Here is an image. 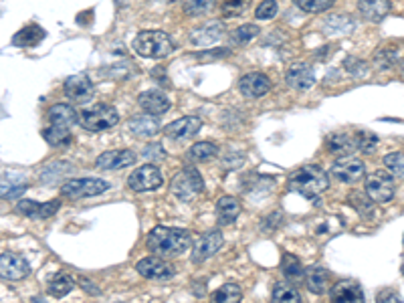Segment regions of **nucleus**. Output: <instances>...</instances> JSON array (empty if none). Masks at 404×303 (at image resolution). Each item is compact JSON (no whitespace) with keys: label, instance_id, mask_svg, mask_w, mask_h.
Masks as SVG:
<instances>
[{"label":"nucleus","instance_id":"obj_1","mask_svg":"<svg viewBox=\"0 0 404 303\" xmlns=\"http://www.w3.org/2000/svg\"><path fill=\"white\" fill-rule=\"evenodd\" d=\"M146 245L154 255L170 259V257H178L191 249L192 235L188 231L176 229V227H156L150 231Z\"/></svg>","mask_w":404,"mask_h":303},{"label":"nucleus","instance_id":"obj_2","mask_svg":"<svg viewBox=\"0 0 404 303\" xmlns=\"http://www.w3.org/2000/svg\"><path fill=\"white\" fill-rule=\"evenodd\" d=\"M287 184L291 193H298L305 198H316L321 193H325V188L330 186V178L319 166L307 164V166L298 168L296 172H291Z\"/></svg>","mask_w":404,"mask_h":303},{"label":"nucleus","instance_id":"obj_3","mask_svg":"<svg viewBox=\"0 0 404 303\" xmlns=\"http://www.w3.org/2000/svg\"><path fill=\"white\" fill-rule=\"evenodd\" d=\"M131 47L144 59H164L174 51V41L164 31H142L134 39Z\"/></svg>","mask_w":404,"mask_h":303},{"label":"nucleus","instance_id":"obj_4","mask_svg":"<svg viewBox=\"0 0 404 303\" xmlns=\"http://www.w3.org/2000/svg\"><path fill=\"white\" fill-rule=\"evenodd\" d=\"M170 190L178 200L192 202L196 196L204 190V180H202V176H200V172L196 168L186 166V168H182L180 172L172 178Z\"/></svg>","mask_w":404,"mask_h":303},{"label":"nucleus","instance_id":"obj_5","mask_svg":"<svg viewBox=\"0 0 404 303\" xmlns=\"http://www.w3.org/2000/svg\"><path fill=\"white\" fill-rule=\"evenodd\" d=\"M81 126L89 131H104L113 128L120 122V113L118 109L106 106V104H97L93 108H86L81 111Z\"/></svg>","mask_w":404,"mask_h":303},{"label":"nucleus","instance_id":"obj_6","mask_svg":"<svg viewBox=\"0 0 404 303\" xmlns=\"http://www.w3.org/2000/svg\"><path fill=\"white\" fill-rule=\"evenodd\" d=\"M107 190H109V182L102 178H73V180H67L61 186V195L65 198H73V200L104 195Z\"/></svg>","mask_w":404,"mask_h":303},{"label":"nucleus","instance_id":"obj_7","mask_svg":"<svg viewBox=\"0 0 404 303\" xmlns=\"http://www.w3.org/2000/svg\"><path fill=\"white\" fill-rule=\"evenodd\" d=\"M366 196L372 202H390L394 198V178L392 174L384 172V170H376L366 176Z\"/></svg>","mask_w":404,"mask_h":303},{"label":"nucleus","instance_id":"obj_8","mask_svg":"<svg viewBox=\"0 0 404 303\" xmlns=\"http://www.w3.org/2000/svg\"><path fill=\"white\" fill-rule=\"evenodd\" d=\"M162 180H164L162 172L154 164H144L136 172L129 174L128 184L136 193H150V190H158L162 186Z\"/></svg>","mask_w":404,"mask_h":303},{"label":"nucleus","instance_id":"obj_9","mask_svg":"<svg viewBox=\"0 0 404 303\" xmlns=\"http://www.w3.org/2000/svg\"><path fill=\"white\" fill-rule=\"evenodd\" d=\"M366 172V166H364V160L356 158V156H340L334 164H332V174L334 178H338L340 182L346 184H354L364 178Z\"/></svg>","mask_w":404,"mask_h":303},{"label":"nucleus","instance_id":"obj_10","mask_svg":"<svg viewBox=\"0 0 404 303\" xmlns=\"http://www.w3.org/2000/svg\"><path fill=\"white\" fill-rule=\"evenodd\" d=\"M138 273L146 279H154V281H168L174 277L176 269L172 267L170 263H166L164 257H146V259L138 261L136 265Z\"/></svg>","mask_w":404,"mask_h":303},{"label":"nucleus","instance_id":"obj_11","mask_svg":"<svg viewBox=\"0 0 404 303\" xmlns=\"http://www.w3.org/2000/svg\"><path fill=\"white\" fill-rule=\"evenodd\" d=\"M31 273V267L22 255L17 253H2L0 255V275L4 281H21Z\"/></svg>","mask_w":404,"mask_h":303},{"label":"nucleus","instance_id":"obj_12","mask_svg":"<svg viewBox=\"0 0 404 303\" xmlns=\"http://www.w3.org/2000/svg\"><path fill=\"white\" fill-rule=\"evenodd\" d=\"M63 91L67 99H71L73 104H86L93 97V81L86 73H77L65 81Z\"/></svg>","mask_w":404,"mask_h":303},{"label":"nucleus","instance_id":"obj_13","mask_svg":"<svg viewBox=\"0 0 404 303\" xmlns=\"http://www.w3.org/2000/svg\"><path fill=\"white\" fill-rule=\"evenodd\" d=\"M223 245H225V238H223V233H220V231H211V233H207L204 237L194 245L192 261H194V263H204L207 259L214 257V255L220 251Z\"/></svg>","mask_w":404,"mask_h":303},{"label":"nucleus","instance_id":"obj_14","mask_svg":"<svg viewBox=\"0 0 404 303\" xmlns=\"http://www.w3.org/2000/svg\"><path fill=\"white\" fill-rule=\"evenodd\" d=\"M239 89L245 97L257 99V97H263L271 91V81L265 73H247L241 77Z\"/></svg>","mask_w":404,"mask_h":303},{"label":"nucleus","instance_id":"obj_15","mask_svg":"<svg viewBox=\"0 0 404 303\" xmlns=\"http://www.w3.org/2000/svg\"><path fill=\"white\" fill-rule=\"evenodd\" d=\"M136 164V154L131 150H109L104 152L97 160L95 166L102 170H122Z\"/></svg>","mask_w":404,"mask_h":303},{"label":"nucleus","instance_id":"obj_16","mask_svg":"<svg viewBox=\"0 0 404 303\" xmlns=\"http://www.w3.org/2000/svg\"><path fill=\"white\" fill-rule=\"evenodd\" d=\"M202 128V120L200 117H194V115H186V117H180L176 122H172L170 126L166 128V136L170 140L176 142H182V140H191L192 136H196Z\"/></svg>","mask_w":404,"mask_h":303},{"label":"nucleus","instance_id":"obj_17","mask_svg":"<svg viewBox=\"0 0 404 303\" xmlns=\"http://www.w3.org/2000/svg\"><path fill=\"white\" fill-rule=\"evenodd\" d=\"M59 208H61L59 200H51V202H45V204H39L35 200H19V204H17V211L24 217L33 218V220L51 218Z\"/></svg>","mask_w":404,"mask_h":303},{"label":"nucleus","instance_id":"obj_18","mask_svg":"<svg viewBox=\"0 0 404 303\" xmlns=\"http://www.w3.org/2000/svg\"><path fill=\"white\" fill-rule=\"evenodd\" d=\"M285 81H287V85L291 87V89H296V91H307L316 83V75H314V69L309 65L298 63V65H293L287 71Z\"/></svg>","mask_w":404,"mask_h":303},{"label":"nucleus","instance_id":"obj_19","mask_svg":"<svg viewBox=\"0 0 404 303\" xmlns=\"http://www.w3.org/2000/svg\"><path fill=\"white\" fill-rule=\"evenodd\" d=\"M138 104L140 108L144 109L146 113H152V115H162L170 109V99L158 91V89H152V91H144L140 97H138Z\"/></svg>","mask_w":404,"mask_h":303},{"label":"nucleus","instance_id":"obj_20","mask_svg":"<svg viewBox=\"0 0 404 303\" xmlns=\"http://www.w3.org/2000/svg\"><path fill=\"white\" fill-rule=\"evenodd\" d=\"M328 150L336 156H350L358 150L356 136H350L346 131H336L328 138Z\"/></svg>","mask_w":404,"mask_h":303},{"label":"nucleus","instance_id":"obj_21","mask_svg":"<svg viewBox=\"0 0 404 303\" xmlns=\"http://www.w3.org/2000/svg\"><path fill=\"white\" fill-rule=\"evenodd\" d=\"M47 117H49V122H51L53 126H61V128H69V130H71V128L77 124V120H79V115H77L75 108H71V106H67V104H55L53 108L49 109Z\"/></svg>","mask_w":404,"mask_h":303},{"label":"nucleus","instance_id":"obj_22","mask_svg":"<svg viewBox=\"0 0 404 303\" xmlns=\"http://www.w3.org/2000/svg\"><path fill=\"white\" fill-rule=\"evenodd\" d=\"M305 285L314 295H323L330 287V275L323 267L312 265L305 269Z\"/></svg>","mask_w":404,"mask_h":303},{"label":"nucleus","instance_id":"obj_23","mask_svg":"<svg viewBox=\"0 0 404 303\" xmlns=\"http://www.w3.org/2000/svg\"><path fill=\"white\" fill-rule=\"evenodd\" d=\"M360 15L370 22H380L390 13V0H358Z\"/></svg>","mask_w":404,"mask_h":303},{"label":"nucleus","instance_id":"obj_24","mask_svg":"<svg viewBox=\"0 0 404 303\" xmlns=\"http://www.w3.org/2000/svg\"><path fill=\"white\" fill-rule=\"evenodd\" d=\"M129 131L134 136H140V138H152L160 131V122L152 115V113H144V115H136L131 117L128 124Z\"/></svg>","mask_w":404,"mask_h":303},{"label":"nucleus","instance_id":"obj_25","mask_svg":"<svg viewBox=\"0 0 404 303\" xmlns=\"http://www.w3.org/2000/svg\"><path fill=\"white\" fill-rule=\"evenodd\" d=\"M332 300L338 303L364 302V291H362V287L358 285V283L340 281V283H336V285H334V289H332Z\"/></svg>","mask_w":404,"mask_h":303},{"label":"nucleus","instance_id":"obj_26","mask_svg":"<svg viewBox=\"0 0 404 303\" xmlns=\"http://www.w3.org/2000/svg\"><path fill=\"white\" fill-rule=\"evenodd\" d=\"M241 215V202L234 196H223L216 202V217L220 224H233Z\"/></svg>","mask_w":404,"mask_h":303},{"label":"nucleus","instance_id":"obj_27","mask_svg":"<svg viewBox=\"0 0 404 303\" xmlns=\"http://www.w3.org/2000/svg\"><path fill=\"white\" fill-rule=\"evenodd\" d=\"M43 28L39 24H26L24 28H21L15 37H13V43L17 47H37L45 39Z\"/></svg>","mask_w":404,"mask_h":303},{"label":"nucleus","instance_id":"obj_28","mask_svg":"<svg viewBox=\"0 0 404 303\" xmlns=\"http://www.w3.org/2000/svg\"><path fill=\"white\" fill-rule=\"evenodd\" d=\"M73 287H75L73 275H69V273H63V271H61V273H57V275L51 277V281L47 285V291H49L51 297L61 300V297H65L67 293L73 291Z\"/></svg>","mask_w":404,"mask_h":303},{"label":"nucleus","instance_id":"obj_29","mask_svg":"<svg viewBox=\"0 0 404 303\" xmlns=\"http://www.w3.org/2000/svg\"><path fill=\"white\" fill-rule=\"evenodd\" d=\"M223 37V24L220 22H209L200 28H196L191 35V41L194 44H213Z\"/></svg>","mask_w":404,"mask_h":303},{"label":"nucleus","instance_id":"obj_30","mask_svg":"<svg viewBox=\"0 0 404 303\" xmlns=\"http://www.w3.org/2000/svg\"><path fill=\"white\" fill-rule=\"evenodd\" d=\"M281 273L289 279V281H301L305 277V269L301 265V261L291 255V253H285L283 259H281Z\"/></svg>","mask_w":404,"mask_h":303},{"label":"nucleus","instance_id":"obj_31","mask_svg":"<svg viewBox=\"0 0 404 303\" xmlns=\"http://www.w3.org/2000/svg\"><path fill=\"white\" fill-rule=\"evenodd\" d=\"M396 59H398V47H382V49L374 51L372 65L378 71H386V69L396 65Z\"/></svg>","mask_w":404,"mask_h":303},{"label":"nucleus","instance_id":"obj_32","mask_svg":"<svg viewBox=\"0 0 404 303\" xmlns=\"http://www.w3.org/2000/svg\"><path fill=\"white\" fill-rule=\"evenodd\" d=\"M43 138L47 140V144L51 146H67L71 142V133L69 128H61V126H49L43 130Z\"/></svg>","mask_w":404,"mask_h":303},{"label":"nucleus","instance_id":"obj_33","mask_svg":"<svg viewBox=\"0 0 404 303\" xmlns=\"http://www.w3.org/2000/svg\"><path fill=\"white\" fill-rule=\"evenodd\" d=\"M271 297H273V302H289V303L301 302V293H299L291 283H277L275 287H273Z\"/></svg>","mask_w":404,"mask_h":303},{"label":"nucleus","instance_id":"obj_34","mask_svg":"<svg viewBox=\"0 0 404 303\" xmlns=\"http://www.w3.org/2000/svg\"><path fill=\"white\" fill-rule=\"evenodd\" d=\"M182 6L188 17H202V15L213 13L216 0H184Z\"/></svg>","mask_w":404,"mask_h":303},{"label":"nucleus","instance_id":"obj_35","mask_svg":"<svg viewBox=\"0 0 404 303\" xmlns=\"http://www.w3.org/2000/svg\"><path fill=\"white\" fill-rule=\"evenodd\" d=\"M218 154V148L211 144V142H198V144H194L191 150H188V158H191L192 162H207V160H211Z\"/></svg>","mask_w":404,"mask_h":303},{"label":"nucleus","instance_id":"obj_36","mask_svg":"<svg viewBox=\"0 0 404 303\" xmlns=\"http://www.w3.org/2000/svg\"><path fill=\"white\" fill-rule=\"evenodd\" d=\"M251 2L253 0H225L220 10H223V17L227 19H233V17H241L245 15L249 8H251Z\"/></svg>","mask_w":404,"mask_h":303},{"label":"nucleus","instance_id":"obj_37","mask_svg":"<svg viewBox=\"0 0 404 303\" xmlns=\"http://www.w3.org/2000/svg\"><path fill=\"white\" fill-rule=\"evenodd\" d=\"M241 297H243V291L236 283H227L214 293V302L220 303H236L241 302Z\"/></svg>","mask_w":404,"mask_h":303},{"label":"nucleus","instance_id":"obj_38","mask_svg":"<svg viewBox=\"0 0 404 303\" xmlns=\"http://www.w3.org/2000/svg\"><path fill=\"white\" fill-rule=\"evenodd\" d=\"M384 166L388 172L396 178H404V154L403 152H390L384 156Z\"/></svg>","mask_w":404,"mask_h":303},{"label":"nucleus","instance_id":"obj_39","mask_svg":"<svg viewBox=\"0 0 404 303\" xmlns=\"http://www.w3.org/2000/svg\"><path fill=\"white\" fill-rule=\"evenodd\" d=\"M356 142H358V150L364 152V154H372V152L378 148V136L372 133L368 130H360L356 133Z\"/></svg>","mask_w":404,"mask_h":303},{"label":"nucleus","instance_id":"obj_40","mask_svg":"<svg viewBox=\"0 0 404 303\" xmlns=\"http://www.w3.org/2000/svg\"><path fill=\"white\" fill-rule=\"evenodd\" d=\"M293 4L303 13H323L334 6V0H293Z\"/></svg>","mask_w":404,"mask_h":303},{"label":"nucleus","instance_id":"obj_41","mask_svg":"<svg viewBox=\"0 0 404 303\" xmlns=\"http://www.w3.org/2000/svg\"><path fill=\"white\" fill-rule=\"evenodd\" d=\"M257 35H259V26L257 24H243V26H239L233 33V41L239 44H247L251 43Z\"/></svg>","mask_w":404,"mask_h":303},{"label":"nucleus","instance_id":"obj_42","mask_svg":"<svg viewBox=\"0 0 404 303\" xmlns=\"http://www.w3.org/2000/svg\"><path fill=\"white\" fill-rule=\"evenodd\" d=\"M277 10H279V6H277L275 0H263V2L257 6L255 17L259 21H271V19H275Z\"/></svg>","mask_w":404,"mask_h":303},{"label":"nucleus","instance_id":"obj_43","mask_svg":"<svg viewBox=\"0 0 404 303\" xmlns=\"http://www.w3.org/2000/svg\"><path fill=\"white\" fill-rule=\"evenodd\" d=\"M142 158L160 162V160H164V158H166V152H164V148H162L158 142H152V144H148V146L142 150Z\"/></svg>","mask_w":404,"mask_h":303},{"label":"nucleus","instance_id":"obj_44","mask_svg":"<svg viewBox=\"0 0 404 303\" xmlns=\"http://www.w3.org/2000/svg\"><path fill=\"white\" fill-rule=\"evenodd\" d=\"M346 69L354 75V77H364L366 75V63L358 61L356 57H348V61L344 63Z\"/></svg>","mask_w":404,"mask_h":303},{"label":"nucleus","instance_id":"obj_45","mask_svg":"<svg viewBox=\"0 0 404 303\" xmlns=\"http://www.w3.org/2000/svg\"><path fill=\"white\" fill-rule=\"evenodd\" d=\"M281 218H283L281 213H273L271 217H267L263 222H261V231H263V233H273L277 227L281 224Z\"/></svg>","mask_w":404,"mask_h":303},{"label":"nucleus","instance_id":"obj_46","mask_svg":"<svg viewBox=\"0 0 404 303\" xmlns=\"http://www.w3.org/2000/svg\"><path fill=\"white\" fill-rule=\"evenodd\" d=\"M378 302H401V297L394 293V291H390V289H386V291H380L378 293Z\"/></svg>","mask_w":404,"mask_h":303},{"label":"nucleus","instance_id":"obj_47","mask_svg":"<svg viewBox=\"0 0 404 303\" xmlns=\"http://www.w3.org/2000/svg\"><path fill=\"white\" fill-rule=\"evenodd\" d=\"M223 55H231L229 49H218V51H209V53H200L196 55L198 59H209V57H223Z\"/></svg>","mask_w":404,"mask_h":303},{"label":"nucleus","instance_id":"obj_48","mask_svg":"<svg viewBox=\"0 0 404 303\" xmlns=\"http://www.w3.org/2000/svg\"><path fill=\"white\" fill-rule=\"evenodd\" d=\"M93 285H95V283L87 281V279H83V277H81V287H83V291H86V293H91V295H99L102 291H99L97 287H93Z\"/></svg>","mask_w":404,"mask_h":303},{"label":"nucleus","instance_id":"obj_49","mask_svg":"<svg viewBox=\"0 0 404 303\" xmlns=\"http://www.w3.org/2000/svg\"><path fill=\"white\" fill-rule=\"evenodd\" d=\"M129 0H115V4H118V6H126Z\"/></svg>","mask_w":404,"mask_h":303},{"label":"nucleus","instance_id":"obj_50","mask_svg":"<svg viewBox=\"0 0 404 303\" xmlns=\"http://www.w3.org/2000/svg\"><path fill=\"white\" fill-rule=\"evenodd\" d=\"M401 69H403V75H404V59L401 61Z\"/></svg>","mask_w":404,"mask_h":303},{"label":"nucleus","instance_id":"obj_51","mask_svg":"<svg viewBox=\"0 0 404 303\" xmlns=\"http://www.w3.org/2000/svg\"><path fill=\"white\" fill-rule=\"evenodd\" d=\"M166 2H174V0H166Z\"/></svg>","mask_w":404,"mask_h":303},{"label":"nucleus","instance_id":"obj_52","mask_svg":"<svg viewBox=\"0 0 404 303\" xmlns=\"http://www.w3.org/2000/svg\"><path fill=\"white\" fill-rule=\"evenodd\" d=\"M403 275H404V265H403Z\"/></svg>","mask_w":404,"mask_h":303}]
</instances>
